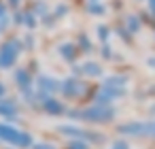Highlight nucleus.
<instances>
[{"instance_id": "3", "label": "nucleus", "mask_w": 155, "mask_h": 149, "mask_svg": "<svg viewBox=\"0 0 155 149\" xmlns=\"http://www.w3.org/2000/svg\"><path fill=\"white\" fill-rule=\"evenodd\" d=\"M2 92H5V87H2V85H0V94H2Z\"/></svg>"}, {"instance_id": "2", "label": "nucleus", "mask_w": 155, "mask_h": 149, "mask_svg": "<svg viewBox=\"0 0 155 149\" xmlns=\"http://www.w3.org/2000/svg\"><path fill=\"white\" fill-rule=\"evenodd\" d=\"M15 58H17L15 45H7L5 51H2V56H0V64H2V66H11V64L15 62Z\"/></svg>"}, {"instance_id": "1", "label": "nucleus", "mask_w": 155, "mask_h": 149, "mask_svg": "<svg viewBox=\"0 0 155 149\" xmlns=\"http://www.w3.org/2000/svg\"><path fill=\"white\" fill-rule=\"evenodd\" d=\"M0 136L7 138V141H13V143H17V145H28V143H30V138H28L26 134L13 130V128H9V126H0Z\"/></svg>"}]
</instances>
